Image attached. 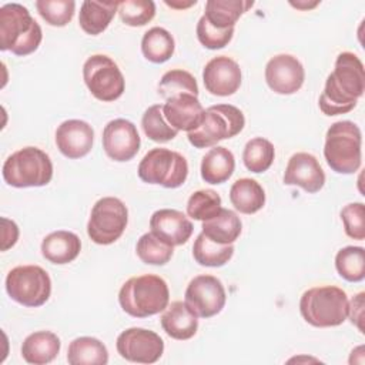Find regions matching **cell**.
<instances>
[{
	"label": "cell",
	"instance_id": "35",
	"mask_svg": "<svg viewBox=\"0 0 365 365\" xmlns=\"http://www.w3.org/2000/svg\"><path fill=\"white\" fill-rule=\"evenodd\" d=\"M185 93L198 96V84L191 73L181 68H174L163 74L158 83V94L163 98L167 100Z\"/></svg>",
	"mask_w": 365,
	"mask_h": 365
},
{
	"label": "cell",
	"instance_id": "23",
	"mask_svg": "<svg viewBox=\"0 0 365 365\" xmlns=\"http://www.w3.org/2000/svg\"><path fill=\"white\" fill-rule=\"evenodd\" d=\"M61 348L60 338L51 331H36L21 344V356L27 364L44 365L54 361Z\"/></svg>",
	"mask_w": 365,
	"mask_h": 365
},
{
	"label": "cell",
	"instance_id": "21",
	"mask_svg": "<svg viewBox=\"0 0 365 365\" xmlns=\"http://www.w3.org/2000/svg\"><path fill=\"white\" fill-rule=\"evenodd\" d=\"M161 327L165 334L178 341L192 338L198 329V317L185 304V301L171 302L161 315Z\"/></svg>",
	"mask_w": 365,
	"mask_h": 365
},
{
	"label": "cell",
	"instance_id": "22",
	"mask_svg": "<svg viewBox=\"0 0 365 365\" xmlns=\"http://www.w3.org/2000/svg\"><path fill=\"white\" fill-rule=\"evenodd\" d=\"M81 251L77 234L66 230L53 231L41 241V254L51 264L64 265L74 261Z\"/></svg>",
	"mask_w": 365,
	"mask_h": 365
},
{
	"label": "cell",
	"instance_id": "20",
	"mask_svg": "<svg viewBox=\"0 0 365 365\" xmlns=\"http://www.w3.org/2000/svg\"><path fill=\"white\" fill-rule=\"evenodd\" d=\"M204 107L197 96L178 94L167 98L163 104L165 121L177 131H191L200 125L204 117Z\"/></svg>",
	"mask_w": 365,
	"mask_h": 365
},
{
	"label": "cell",
	"instance_id": "36",
	"mask_svg": "<svg viewBox=\"0 0 365 365\" xmlns=\"http://www.w3.org/2000/svg\"><path fill=\"white\" fill-rule=\"evenodd\" d=\"M141 127L144 134L155 143H167L175 138L178 134V131L165 121L163 114V104H153L144 111Z\"/></svg>",
	"mask_w": 365,
	"mask_h": 365
},
{
	"label": "cell",
	"instance_id": "6",
	"mask_svg": "<svg viewBox=\"0 0 365 365\" xmlns=\"http://www.w3.org/2000/svg\"><path fill=\"white\" fill-rule=\"evenodd\" d=\"M1 174L3 180L16 188L43 187L53 178V163L43 150L30 145L9 155Z\"/></svg>",
	"mask_w": 365,
	"mask_h": 365
},
{
	"label": "cell",
	"instance_id": "26",
	"mask_svg": "<svg viewBox=\"0 0 365 365\" xmlns=\"http://www.w3.org/2000/svg\"><path fill=\"white\" fill-rule=\"evenodd\" d=\"M252 6L254 1L245 0H208L202 16L212 27L227 30L234 29L237 20Z\"/></svg>",
	"mask_w": 365,
	"mask_h": 365
},
{
	"label": "cell",
	"instance_id": "2",
	"mask_svg": "<svg viewBox=\"0 0 365 365\" xmlns=\"http://www.w3.org/2000/svg\"><path fill=\"white\" fill-rule=\"evenodd\" d=\"M118 302L124 312L134 318H147L163 312L170 302L167 282L154 274L128 278L118 292Z\"/></svg>",
	"mask_w": 365,
	"mask_h": 365
},
{
	"label": "cell",
	"instance_id": "10",
	"mask_svg": "<svg viewBox=\"0 0 365 365\" xmlns=\"http://www.w3.org/2000/svg\"><path fill=\"white\" fill-rule=\"evenodd\" d=\"M128 222V210L117 197H103L91 208L87 222L90 240L98 245L115 242Z\"/></svg>",
	"mask_w": 365,
	"mask_h": 365
},
{
	"label": "cell",
	"instance_id": "3",
	"mask_svg": "<svg viewBox=\"0 0 365 365\" xmlns=\"http://www.w3.org/2000/svg\"><path fill=\"white\" fill-rule=\"evenodd\" d=\"M43 40L40 24L31 17L27 7L7 3L0 7V50L16 56L36 51Z\"/></svg>",
	"mask_w": 365,
	"mask_h": 365
},
{
	"label": "cell",
	"instance_id": "44",
	"mask_svg": "<svg viewBox=\"0 0 365 365\" xmlns=\"http://www.w3.org/2000/svg\"><path fill=\"white\" fill-rule=\"evenodd\" d=\"M167 6H170V7H174V9H185V7H190V6H192V4H195L197 3V0H191V1H187V3H181V1H168V0H165L164 1Z\"/></svg>",
	"mask_w": 365,
	"mask_h": 365
},
{
	"label": "cell",
	"instance_id": "32",
	"mask_svg": "<svg viewBox=\"0 0 365 365\" xmlns=\"http://www.w3.org/2000/svg\"><path fill=\"white\" fill-rule=\"evenodd\" d=\"M335 268L344 279L361 282L365 278V250L354 245L341 248L335 255Z\"/></svg>",
	"mask_w": 365,
	"mask_h": 365
},
{
	"label": "cell",
	"instance_id": "30",
	"mask_svg": "<svg viewBox=\"0 0 365 365\" xmlns=\"http://www.w3.org/2000/svg\"><path fill=\"white\" fill-rule=\"evenodd\" d=\"M175 43L171 33L163 27H151L141 38L143 56L155 64L165 63L174 54Z\"/></svg>",
	"mask_w": 365,
	"mask_h": 365
},
{
	"label": "cell",
	"instance_id": "13",
	"mask_svg": "<svg viewBox=\"0 0 365 365\" xmlns=\"http://www.w3.org/2000/svg\"><path fill=\"white\" fill-rule=\"evenodd\" d=\"M115 346L121 358L135 364H154L164 352V341L157 332L137 327L123 331Z\"/></svg>",
	"mask_w": 365,
	"mask_h": 365
},
{
	"label": "cell",
	"instance_id": "40",
	"mask_svg": "<svg viewBox=\"0 0 365 365\" xmlns=\"http://www.w3.org/2000/svg\"><path fill=\"white\" fill-rule=\"evenodd\" d=\"M345 234L354 240H365V207L362 202H349L341 210Z\"/></svg>",
	"mask_w": 365,
	"mask_h": 365
},
{
	"label": "cell",
	"instance_id": "27",
	"mask_svg": "<svg viewBox=\"0 0 365 365\" xmlns=\"http://www.w3.org/2000/svg\"><path fill=\"white\" fill-rule=\"evenodd\" d=\"M202 234L218 244H234L242 230L240 217L227 208H221L217 215L202 221Z\"/></svg>",
	"mask_w": 365,
	"mask_h": 365
},
{
	"label": "cell",
	"instance_id": "11",
	"mask_svg": "<svg viewBox=\"0 0 365 365\" xmlns=\"http://www.w3.org/2000/svg\"><path fill=\"white\" fill-rule=\"evenodd\" d=\"M83 78L90 93L100 101H114L125 88L120 67L106 54H93L84 61Z\"/></svg>",
	"mask_w": 365,
	"mask_h": 365
},
{
	"label": "cell",
	"instance_id": "33",
	"mask_svg": "<svg viewBox=\"0 0 365 365\" xmlns=\"http://www.w3.org/2000/svg\"><path fill=\"white\" fill-rule=\"evenodd\" d=\"M275 157V148L272 143L264 137L251 138L242 151V161L247 170L251 173L267 171Z\"/></svg>",
	"mask_w": 365,
	"mask_h": 365
},
{
	"label": "cell",
	"instance_id": "45",
	"mask_svg": "<svg viewBox=\"0 0 365 365\" xmlns=\"http://www.w3.org/2000/svg\"><path fill=\"white\" fill-rule=\"evenodd\" d=\"M291 4L295 6L297 9H311V7H315V6L318 4V1H314V3H311V4H299V3H292V1H291Z\"/></svg>",
	"mask_w": 365,
	"mask_h": 365
},
{
	"label": "cell",
	"instance_id": "9",
	"mask_svg": "<svg viewBox=\"0 0 365 365\" xmlns=\"http://www.w3.org/2000/svg\"><path fill=\"white\" fill-rule=\"evenodd\" d=\"M9 297L24 307H41L51 294V279L47 271L38 265H19L6 277Z\"/></svg>",
	"mask_w": 365,
	"mask_h": 365
},
{
	"label": "cell",
	"instance_id": "25",
	"mask_svg": "<svg viewBox=\"0 0 365 365\" xmlns=\"http://www.w3.org/2000/svg\"><path fill=\"white\" fill-rule=\"evenodd\" d=\"M234 154L222 145L210 148L201 160V178L208 184H222L234 173Z\"/></svg>",
	"mask_w": 365,
	"mask_h": 365
},
{
	"label": "cell",
	"instance_id": "8",
	"mask_svg": "<svg viewBox=\"0 0 365 365\" xmlns=\"http://www.w3.org/2000/svg\"><path fill=\"white\" fill-rule=\"evenodd\" d=\"M137 173L147 184L178 188L187 180L188 163L177 151L168 148H153L140 161Z\"/></svg>",
	"mask_w": 365,
	"mask_h": 365
},
{
	"label": "cell",
	"instance_id": "42",
	"mask_svg": "<svg viewBox=\"0 0 365 365\" xmlns=\"http://www.w3.org/2000/svg\"><path fill=\"white\" fill-rule=\"evenodd\" d=\"M1 251H7L11 248L19 238V227L14 221L3 217L1 218Z\"/></svg>",
	"mask_w": 365,
	"mask_h": 365
},
{
	"label": "cell",
	"instance_id": "24",
	"mask_svg": "<svg viewBox=\"0 0 365 365\" xmlns=\"http://www.w3.org/2000/svg\"><path fill=\"white\" fill-rule=\"evenodd\" d=\"M120 1H94L84 0L78 13V24L87 34L97 36L111 23L118 10Z\"/></svg>",
	"mask_w": 365,
	"mask_h": 365
},
{
	"label": "cell",
	"instance_id": "39",
	"mask_svg": "<svg viewBox=\"0 0 365 365\" xmlns=\"http://www.w3.org/2000/svg\"><path fill=\"white\" fill-rule=\"evenodd\" d=\"M121 21L131 27L145 26L155 16V4L151 0H124L118 4Z\"/></svg>",
	"mask_w": 365,
	"mask_h": 365
},
{
	"label": "cell",
	"instance_id": "43",
	"mask_svg": "<svg viewBox=\"0 0 365 365\" xmlns=\"http://www.w3.org/2000/svg\"><path fill=\"white\" fill-rule=\"evenodd\" d=\"M364 297H365V294L359 292L358 295H355L351 299L349 307H348V317L351 318V322L355 324L361 332H364V328L361 324L362 318H364Z\"/></svg>",
	"mask_w": 365,
	"mask_h": 365
},
{
	"label": "cell",
	"instance_id": "34",
	"mask_svg": "<svg viewBox=\"0 0 365 365\" xmlns=\"http://www.w3.org/2000/svg\"><path fill=\"white\" fill-rule=\"evenodd\" d=\"M135 252L138 258L145 264L164 265L171 259L174 254V247L168 245L150 231L138 238Z\"/></svg>",
	"mask_w": 365,
	"mask_h": 365
},
{
	"label": "cell",
	"instance_id": "7",
	"mask_svg": "<svg viewBox=\"0 0 365 365\" xmlns=\"http://www.w3.org/2000/svg\"><path fill=\"white\" fill-rule=\"evenodd\" d=\"M244 125L245 117L240 108L231 104H217L205 110L200 125L188 131L187 137L195 148H207L225 138L235 137Z\"/></svg>",
	"mask_w": 365,
	"mask_h": 365
},
{
	"label": "cell",
	"instance_id": "28",
	"mask_svg": "<svg viewBox=\"0 0 365 365\" xmlns=\"http://www.w3.org/2000/svg\"><path fill=\"white\" fill-rule=\"evenodd\" d=\"M230 201L242 214H254L265 204V191L252 178H240L230 188Z\"/></svg>",
	"mask_w": 365,
	"mask_h": 365
},
{
	"label": "cell",
	"instance_id": "37",
	"mask_svg": "<svg viewBox=\"0 0 365 365\" xmlns=\"http://www.w3.org/2000/svg\"><path fill=\"white\" fill-rule=\"evenodd\" d=\"M221 208V197L214 190L194 191L187 201L188 217L198 221L212 218L220 212Z\"/></svg>",
	"mask_w": 365,
	"mask_h": 365
},
{
	"label": "cell",
	"instance_id": "19",
	"mask_svg": "<svg viewBox=\"0 0 365 365\" xmlns=\"http://www.w3.org/2000/svg\"><path fill=\"white\" fill-rule=\"evenodd\" d=\"M190 218L174 208H161L153 212L150 218V231L171 247L185 244L192 234Z\"/></svg>",
	"mask_w": 365,
	"mask_h": 365
},
{
	"label": "cell",
	"instance_id": "17",
	"mask_svg": "<svg viewBox=\"0 0 365 365\" xmlns=\"http://www.w3.org/2000/svg\"><path fill=\"white\" fill-rule=\"evenodd\" d=\"M287 185L301 187L309 194L318 192L325 184V173L315 155L309 153H295L288 160L284 173Z\"/></svg>",
	"mask_w": 365,
	"mask_h": 365
},
{
	"label": "cell",
	"instance_id": "12",
	"mask_svg": "<svg viewBox=\"0 0 365 365\" xmlns=\"http://www.w3.org/2000/svg\"><path fill=\"white\" fill-rule=\"evenodd\" d=\"M184 301L198 318H211L222 311L227 294L217 277L205 274L197 275L188 282Z\"/></svg>",
	"mask_w": 365,
	"mask_h": 365
},
{
	"label": "cell",
	"instance_id": "29",
	"mask_svg": "<svg viewBox=\"0 0 365 365\" xmlns=\"http://www.w3.org/2000/svg\"><path fill=\"white\" fill-rule=\"evenodd\" d=\"M67 362L70 365H106L108 362V351L97 338L78 336L68 345Z\"/></svg>",
	"mask_w": 365,
	"mask_h": 365
},
{
	"label": "cell",
	"instance_id": "16",
	"mask_svg": "<svg viewBox=\"0 0 365 365\" xmlns=\"http://www.w3.org/2000/svg\"><path fill=\"white\" fill-rule=\"evenodd\" d=\"M241 68L235 60L228 56L211 58L202 70V81L212 96H232L241 86Z\"/></svg>",
	"mask_w": 365,
	"mask_h": 365
},
{
	"label": "cell",
	"instance_id": "1",
	"mask_svg": "<svg viewBox=\"0 0 365 365\" xmlns=\"http://www.w3.org/2000/svg\"><path fill=\"white\" fill-rule=\"evenodd\" d=\"M365 91L364 64L351 51L339 53L335 67L327 77L319 96V108L325 115L345 114L354 110Z\"/></svg>",
	"mask_w": 365,
	"mask_h": 365
},
{
	"label": "cell",
	"instance_id": "31",
	"mask_svg": "<svg viewBox=\"0 0 365 365\" xmlns=\"http://www.w3.org/2000/svg\"><path fill=\"white\" fill-rule=\"evenodd\" d=\"M234 255L232 244H218L211 241L202 232L197 235L192 245V257L202 267H222Z\"/></svg>",
	"mask_w": 365,
	"mask_h": 365
},
{
	"label": "cell",
	"instance_id": "38",
	"mask_svg": "<svg viewBox=\"0 0 365 365\" xmlns=\"http://www.w3.org/2000/svg\"><path fill=\"white\" fill-rule=\"evenodd\" d=\"M36 9L41 19L54 27H64L71 21L76 10L74 0H37Z\"/></svg>",
	"mask_w": 365,
	"mask_h": 365
},
{
	"label": "cell",
	"instance_id": "4",
	"mask_svg": "<svg viewBox=\"0 0 365 365\" xmlns=\"http://www.w3.org/2000/svg\"><path fill=\"white\" fill-rule=\"evenodd\" d=\"M349 301L346 292L334 285L312 287L299 299V312L312 327H338L348 318Z\"/></svg>",
	"mask_w": 365,
	"mask_h": 365
},
{
	"label": "cell",
	"instance_id": "14",
	"mask_svg": "<svg viewBox=\"0 0 365 365\" xmlns=\"http://www.w3.org/2000/svg\"><path fill=\"white\" fill-rule=\"evenodd\" d=\"M140 135L137 127L125 118L108 121L103 130V148L106 154L118 163L135 157L140 150Z\"/></svg>",
	"mask_w": 365,
	"mask_h": 365
},
{
	"label": "cell",
	"instance_id": "18",
	"mask_svg": "<svg viewBox=\"0 0 365 365\" xmlns=\"http://www.w3.org/2000/svg\"><path fill=\"white\" fill-rule=\"evenodd\" d=\"M94 143L93 127L83 120H66L56 130V144L58 151L71 160L87 155Z\"/></svg>",
	"mask_w": 365,
	"mask_h": 365
},
{
	"label": "cell",
	"instance_id": "15",
	"mask_svg": "<svg viewBox=\"0 0 365 365\" xmlns=\"http://www.w3.org/2000/svg\"><path fill=\"white\" fill-rule=\"evenodd\" d=\"M304 80V66L292 54H277L265 66V81L277 94L288 96L297 93Z\"/></svg>",
	"mask_w": 365,
	"mask_h": 365
},
{
	"label": "cell",
	"instance_id": "5",
	"mask_svg": "<svg viewBox=\"0 0 365 365\" xmlns=\"http://www.w3.org/2000/svg\"><path fill=\"white\" fill-rule=\"evenodd\" d=\"M362 134L359 127L342 120L327 130L324 157L327 164L338 174H354L362 163Z\"/></svg>",
	"mask_w": 365,
	"mask_h": 365
},
{
	"label": "cell",
	"instance_id": "41",
	"mask_svg": "<svg viewBox=\"0 0 365 365\" xmlns=\"http://www.w3.org/2000/svg\"><path fill=\"white\" fill-rule=\"evenodd\" d=\"M232 36H234V29L218 30L212 27L204 16H201L197 23V38L204 47L210 50H218L225 47L231 41Z\"/></svg>",
	"mask_w": 365,
	"mask_h": 365
}]
</instances>
